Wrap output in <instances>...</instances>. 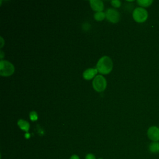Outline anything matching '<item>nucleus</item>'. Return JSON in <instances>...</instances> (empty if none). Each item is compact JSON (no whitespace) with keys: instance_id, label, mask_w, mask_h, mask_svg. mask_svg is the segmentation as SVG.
Listing matches in <instances>:
<instances>
[{"instance_id":"obj_11","label":"nucleus","mask_w":159,"mask_h":159,"mask_svg":"<svg viewBox=\"0 0 159 159\" xmlns=\"http://www.w3.org/2000/svg\"><path fill=\"white\" fill-rule=\"evenodd\" d=\"M137 3L139 4V5H140L142 7H148L150 6L152 2L153 1L152 0H138Z\"/></svg>"},{"instance_id":"obj_17","label":"nucleus","mask_w":159,"mask_h":159,"mask_svg":"<svg viewBox=\"0 0 159 159\" xmlns=\"http://www.w3.org/2000/svg\"><path fill=\"white\" fill-rule=\"evenodd\" d=\"M25 137H26L27 139H28V138L30 137V134H28V133H27V134L25 135Z\"/></svg>"},{"instance_id":"obj_10","label":"nucleus","mask_w":159,"mask_h":159,"mask_svg":"<svg viewBox=\"0 0 159 159\" xmlns=\"http://www.w3.org/2000/svg\"><path fill=\"white\" fill-rule=\"evenodd\" d=\"M149 151L152 153H159V142H152L148 146Z\"/></svg>"},{"instance_id":"obj_4","label":"nucleus","mask_w":159,"mask_h":159,"mask_svg":"<svg viewBox=\"0 0 159 159\" xmlns=\"http://www.w3.org/2000/svg\"><path fill=\"white\" fill-rule=\"evenodd\" d=\"M132 16L136 22L142 23L147 19L148 12L143 7H137L134 9Z\"/></svg>"},{"instance_id":"obj_5","label":"nucleus","mask_w":159,"mask_h":159,"mask_svg":"<svg viewBox=\"0 0 159 159\" xmlns=\"http://www.w3.org/2000/svg\"><path fill=\"white\" fill-rule=\"evenodd\" d=\"M105 14L107 19L112 23H116L119 20V12L114 9H108L106 11Z\"/></svg>"},{"instance_id":"obj_3","label":"nucleus","mask_w":159,"mask_h":159,"mask_svg":"<svg viewBox=\"0 0 159 159\" xmlns=\"http://www.w3.org/2000/svg\"><path fill=\"white\" fill-rule=\"evenodd\" d=\"M106 80L102 75H97L93 81V88L98 92L103 91L106 89Z\"/></svg>"},{"instance_id":"obj_18","label":"nucleus","mask_w":159,"mask_h":159,"mask_svg":"<svg viewBox=\"0 0 159 159\" xmlns=\"http://www.w3.org/2000/svg\"><path fill=\"white\" fill-rule=\"evenodd\" d=\"M98 159H103L102 158H98Z\"/></svg>"},{"instance_id":"obj_2","label":"nucleus","mask_w":159,"mask_h":159,"mask_svg":"<svg viewBox=\"0 0 159 159\" xmlns=\"http://www.w3.org/2000/svg\"><path fill=\"white\" fill-rule=\"evenodd\" d=\"M14 65L8 61L2 60L0 62V75L2 76H9L14 72Z\"/></svg>"},{"instance_id":"obj_9","label":"nucleus","mask_w":159,"mask_h":159,"mask_svg":"<svg viewBox=\"0 0 159 159\" xmlns=\"http://www.w3.org/2000/svg\"><path fill=\"white\" fill-rule=\"evenodd\" d=\"M17 125L20 129H22V130H24L26 132H27L29 130L30 124L26 120H24L23 119H19L17 122Z\"/></svg>"},{"instance_id":"obj_12","label":"nucleus","mask_w":159,"mask_h":159,"mask_svg":"<svg viewBox=\"0 0 159 159\" xmlns=\"http://www.w3.org/2000/svg\"><path fill=\"white\" fill-rule=\"evenodd\" d=\"M105 17H106V14L102 12H97L94 16V19L98 21L102 20L105 18Z\"/></svg>"},{"instance_id":"obj_7","label":"nucleus","mask_w":159,"mask_h":159,"mask_svg":"<svg viewBox=\"0 0 159 159\" xmlns=\"http://www.w3.org/2000/svg\"><path fill=\"white\" fill-rule=\"evenodd\" d=\"M92 9L97 12H102L104 9V4L102 1L100 0H91L89 1Z\"/></svg>"},{"instance_id":"obj_14","label":"nucleus","mask_w":159,"mask_h":159,"mask_svg":"<svg viewBox=\"0 0 159 159\" xmlns=\"http://www.w3.org/2000/svg\"><path fill=\"white\" fill-rule=\"evenodd\" d=\"M111 4L115 7H119L120 6V2L117 0H114L111 1Z\"/></svg>"},{"instance_id":"obj_8","label":"nucleus","mask_w":159,"mask_h":159,"mask_svg":"<svg viewBox=\"0 0 159 159\" xmlns=\"http://www.w3.org/2000/svg\"><path fill=\"white\" fill-rule=\"evenodd\" d=\"M97 73H98L97 69L88 68L83 72V76L85 80H89L93 78L94 77V76L97 74Z\"/></svg>"},{"instance_id":"obj_15","label":"nucleus","mask_w":159,"mask_h":159,"mask_svg":"<svg viewBox=\"0 0 159 159\" xmlns=\"http://www.w3.org/2000/svg\"><path fill=\"white\" fill-rule=\"evenodd\" d=\"M85 159H96V157L93 153H88L85 156Z\"/></svg>"},{"instance_id":"obj_6","label":"nucleus","mask_w":159,"mask_h":159,"mask_svg":"<svg viewBox=\"0 0 159 159\" xmlns=\"http://www.w3.org/2000/svg\"><path fill=\"white\" fill-rule=\"evenodd\" d=\"M147 136L152 142L159 141V128L157 126H152L147 130Z\"/></svg>"},{"instance_id":"obj_1","label":"nucleus","mask_w":159,"mask_h":159,"mask_svg":"<svg viewBox=\"0 0 159 159\" xmlns=\"http://www.w3.org/2000/svg\"><path fill=\"white\" fill-rule=\"evenodd\" d=\"M112 60L107 56H104L99 60L96 65V69L100 73L106 75L112 71Z\"/></svg>"},{"instance_id":"obj_13","label":"nucleus","mask_w":159,"mask_h":159,"mask_svg":"<svg viewBox=\"0 0 159 159\" xmlns=\"http://www.w3.org/2000/svg\"><path fill=\"white\" fill-rule=\"evenodd\" d=\"M30 119L32 121H35L37 120L38 119L37 114L35 111H32L30 112Z\"/></svg>"},{"instance_id":"obj_16","label":"nucleus","mask_w":159,"mask_h":159,"mask_svg":"<svg viewBox=\"0 0 159 159\" xmlns=\"http://www.w3.org/2000/svg\"><path fill=\"white\" fill-rule=\"evenodd\" d=\"M70 159H80V157L76 155V154H73L70 157Z\"/></svg>"}]
</instances>
